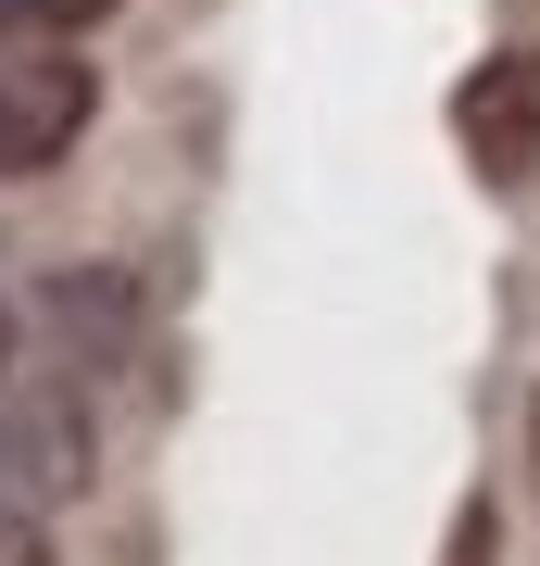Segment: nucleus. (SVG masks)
Returning a JSON list of instances; mask_svg holds the SVG:
<instances>
[{
	"instance_id": "f257e3e1",
	"label": "nucleus",
	"mask_w": 540,
	"mask_h": 566,
	"mask_svg": "<svg viewBox=\"0 0 540 566\" xmlns=\"http://www.w3.org/2000/svg\"><path fill=\"white\" fill-rule=\"evenodd\" d=\"M100 114V63H76V39H25L0 51V177H51Z\"/></svg>"
},
{
	"instance_id": "f03ea898",
	"label": "nucleus",
	"mask_w": 540,
	"mask_h": 566,
	"mask_svg": "<svg viewBox=\"0 0 540 566\" xmlns=\"http://www.w3.org/2000/svg\"><path fill=\"white\" fill-rule=\"evenodd\" d=\"M453 139L478 151L490 189H528V164H540V63L528 51H490L478 76L453 88Z\"/></svg>"
},
{
	"instance_id": "7ed1b4c3",
	"label": "nucleus",
	"mask_w": 540,
	"mask_h": 566,
	"mask_svg": "<svg viewBox=\"0 0 540 566\" xmlns=\"http://www.w3.org/2000/svg\"><path fill=\"white\" fill-rule=\"evenodd\" d=\"M88 491V416L63 390H25L0 416V516H39V504H76Z\"/></svg>"
},
{
	"instance_id": "20e7f679",
	"label": "nucleus",
	"mask_w": 540,
	"mask_h": 566,
	"mask_svg": "<svg viewBox=\"0 0 540 566\" xmlns=\"http://www.w3.org/2000/svg\"><path fill=\"white\" fill-rule=\"evenodd\" d=\"M13 13L39 25V39H88V25H100V13H126V0H13Z\"/></svg>"
},
{
	"instance_id": "39448f33",
	"label": "nucleus",
	"mask_w": 540,
	"mask_h": 566,
	"mask_svg": "<svg viewBox=\"0 0 540 566\" xmlns=\"http://www.w3.org/2000/svg\"><path fill=\"white\" fill-rule=\"evenodd\" d=\"M0 566H51V528L39 516H0Z\"/></svg>"
},
{
	"instance_id": "423d86ee",
	"label": "nucleus",
	"mask_w": 540,
	"mask_h": 566,
	"mask_svg": "<svg viewBox=\"0 0 540 566\" xmlns=\"http://www.w3.org/2000/svg\"><path fill=\"white\" fill-rule=\"evenodd\" d=\"M528 453H540V403H528Z\"/></svg>"
}]
</instances>
